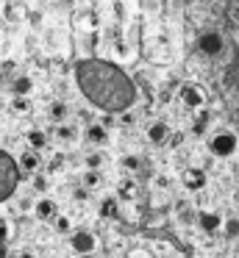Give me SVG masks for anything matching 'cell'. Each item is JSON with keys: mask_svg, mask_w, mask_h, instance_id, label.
I'll use <instances>...</instances> for the list:
<instances>
[{"mask_svg": "<svg viewBox=\"0 0 239 258\" xmlns=\"http://www.w3.org/2000/svg\"><path fill=\"white\" fill-rule=\"evenodd\" d=\"M75 81L81 86V92L86 95L89 103L109 114L128 111L136 100V86L133 81L122 73L117 64L100 61V58H86L78 64Z\"/></svg>", "mask_w": 239, "mask_h": 258, "instance_id": "1", "label": "cell"}, {"mask_svg": "<svg viewBox=\"0 0 239 258\" xmlns=\"http://www.w3.org/2000/svg\"><path fill=\"white\" fill-rule=\"evenodd\" d=\"M20 186V167L6 150H0V203H6Z\"/></svg>", "mask_w": 239, "mask_h": 258, "instance_id": "2", "label": "cell"}, {"mask_svg": "<svg viewBox=\"0 0 239 258\" xmlns=\"http://www.w3.org/2000/svg\"><path fill=\"white\" fill-rule=\"evenodd\" d=\"M211 153L220 158H228L236 153V134H231V131H225V134H217L214 139H211Z\"/></svg>", "mask_w": 239, "mask_h": 258, "instance_id": "3", "label": "cell"}, {"mask_svg": "<svg viewBox=\"0 0 239 258\" xmlns=\"http://www.w3.org/2000/svg\"><path fill=\"white\" fill-rule=\"evenodd\" d=\"M70 244L72 250L78 252V255H89V252H94V233H89V230H75V233L70 236Z\"/></svg>", "mask_w": 239, "mask_h": 258, "instance_id": "4", "label": "cell"}, {"mask_svg": "<svg viewBox=\"0 0 239 258\" xmlns=\"http://www.w3.org/2000/svg\"><path fill=\"white\" fill-rule=\"evenodd\" d=\"M206 186V172L200 167H189V169H183V189H189V191H198V189H203Z\"/></svg>", "mask_w": 239, "mask_h": 258, "instance_id": "5", "label": "cell"}, {"mask_svg": "<svg viewBox=\"0 0 239 258\" xmlns=\"http://www.w3.org/2000/svg\"><path fill=\"white\" fill-rule=\"evenodd\" d=\"M33 214H36V219H42V222H50V219L59 217V206H56V200L42 197V200L33 206Z\"/></svg>", "mask_w": 239, "mask_h": 258, "instance_id": "6", "label": "cell"}, {"mask_svg": "<svg viewBox=\"0 0 239 258\" xmlns=\"http://www.w3.org/2000/svg\"><path fill=\"white\" fill-rule=\"evenodd\" d=\"M222 45H225V39H222L220 34H214V31L200 36V50H203L206 56H217V53L222 50Z\"/></svg>", "mask_w": 239, "mask_h": 258, "instance_id": "7", "label": "cell"}, {"mask_svg": "<svg viewBox=\"0 0 239 258\" xmlns=\"http://www.w3.org/2000/svg\"><path fill=\"white\" fill-rule=\"evenodd\" d=\"M195 219H198V225H200V228L206 230V233H214V230H217V228H220V225H222L220 214H214V211H200V214H198V217H195Z\"/></svg>", "mask_w": 239, "mask_h": 258, "instance_id": "8", "label": "cell"}, {"mask_svg": "<svg viewBox=\"0 0 239 258\" xmlns=\"http://www.w3.org/2000/svg\"><path fill=\"white\" fill-rule=\"evenodd\" d=\"M167 136H170V128H167L164 122H153V125L148 128V139L153 142V145H161Z\"/></svg>", "mask_w": 239, "mask_h": 258, "instance_id": "9", "label": "cell"}, {"mask_svg": "<svg viewBox=\"0 0 239 258\" xmlns=\"http://www.w3.org/2000/svg\"><path fill=\"white\" fill-rule=\"evenodd\" d=\"M181 97H183V103H186V106H192V108H198L200 103H203V95H200L198 89H192V86H186V89L181 92Z\"/></svg>", "mask_w": 239, "mask_h": 258, "instance_id": "10", "label": "cell"}, {"mask_svg": "<svg viewBox=\"0 0 239 258\" xmlns=\"http://www.w3.org/2000/svg\"><path fill=\"white\" fill-rule=\"evenodd\" d=\"M17 167H22V169H28V172H33V169L39 167L36 153H22V156H20V164H17Z\"/></svg>", "mask_w": 239, "mask_h": 258, "instance_id": "11", "label": "cell"}, {"mask_svg": "<svg viewBox=\"0 0 239 258\" xmlns=\"http://www.w3.org/2000/svg\"><path fill=\"white\" fill-rule=\"evenodd\" d=\"M86 139L89 142H98V145H100V142H106V128H103V125H89V128H86Z\"/></svg>", "mask_w": 239, "mask_h": 258, "instance_id": "12", "label": "cell"}, {"mask_svg": "<svg viewBox=\"0 0 239 258\" xmlns=\"http://www.w3.org/2000/svg\"><path fill=\"white\" fill-rule=\"evenodd\" d=\"M31 89H33L31 78H17V81H14V92H17V95H20V97H25V95H28V92H31Z\"/></svg>", "mask_w": 239, "mask_h": 258, "instance_id": "13", "label": "cell"}, {"mask_svg": "<svg viewBox=\"0 0 239 258\" xmlns=\"http://www.w3.org/2000/svg\"><path fill=\"white\" fill-rule=\"evenodd\" d=\"M133 195H136V183H133V180H122L120 183V197L122 200H131Z\"/></svg>", "mask_w": 239, "mask_h": 258, "instance_id": "14", "label": "cell"}, {"mask_svg": "<svg viewBox=\"0 0 239 258\" xmlns=\"http://www.w3.org/2000/svg\"><path fill=\"white\" fill-rule=\"evenodd\" d=\"M28 145H31V147H36V150H39V147H44V145H47V139H44V134H42V131H31V134H28Z\"/></svg>", "mask_w": 239, "mask_h": 258, "instance_id": "15", "label": "cell"}, {"mask_svg": "<svg viewBox=\"0 0 239 258\" xmlns=\"http://www.w3.org/2000/svg\"><path fill=\"white\" fill-rule=\"evenodd\" d=\"M222 228H225V236L233 241V239H236V230H239V219H236V217L225 219V225H222Z\"/></svg>", "mask_w": 239, "mask_h": 258, "instance_id": "16", "label": "cell"}, {"mask_svg": "<svg viewBox=\"0 0 239 258\" xmlns=\"http://www.w3.org/2000/svg\"><path fill=\"white\" fill-rule=\"evenodd\" d=\"M100 183V175L98 169H86V175H83V189H92V186Z\"/></svg>", "mask_w": 239, "mask_h": 258, "instance_id": "17", "label": "cell"}, {"mask_svg": "<svg viewBox=\"0 0 239 258\" xmlns=\"http://www.w3.org/2000/svg\"><path fill=\"white\" fill-rule=\"evenodd\" d=\"M50 117L61 122V119L67 117V106H64V103H53V106H50Z\"/></svg>", "mask_w": 239, "mask_h": 258, "instance_id": "18", "label": "cell"}, {"mask_svg": "<svg viewBox=\"0 0 239 258\" xmlns=\"http://www.w3.org/2000/svg\"><path fill=\"white\" fill-rule=\"evenodd\" d=\"M128 258H156L150 250H145V247H133L131 252H128Z\"/></svg>", "mask_w": 239, "mask_h": 258, "instance_id": "19", "label": "cell"}, {"mask_svg": "<svg viewBox=\"0 0 239 258\" xmlns=\"http://www.w3.org/2000/svg\"><path fill=\"white\" fill-rule=\"evenodd\" d=\"M100 164H103V156H100V153H92V156H86V169H98Z\"/></svg>", "mask_w": 239, "mask_h": 258, "instance_id": "20", "label": "cell"}, {"mask_svg": "<svg viewBox=\"0 0 239 258\" xmlns=\"http://www.w3.org/2000/svg\"><path fill=\"white\" fill-rule=\"evenodd\" d=\"M178 219H181V222H192V219H195L192 208H189V206H181V208H178Z\"/></svg>", "mask_w": 239, "mask_h": 258, "instance_id": "21", "label": "cell"}, {"mask_svg": "<svg viewBox=\"0 0 239 258\" xmlns=\"http://www.w3.org/2000/svg\"><path fill=\"white\" fill-rule=\"evenodd\" d=\"M59 136H61V139H75V128H70V125H61V128H59Z\"/></svg>", "mask_w": 239, "mask_h": 258, "instance_id": "22", "label": "cell"}, {"mask_svg": "<svg viewBox=\"0 0 239 258\" xmlns=\"http://www.w3.org/2000/svg\"><path fill=\"white\" fill-rule=\"evenodd\" d=\"M56 228H59L61 233H67V230H70V219H67V217H56Z\"/></svg>", "mask_w": 239, "mask_h": 258, "instance_id": "23", "label": "cell"}, {"mask_svg": "<svg viewBox=\"0 0 239 258\" xmlns=\"http://www.w3.org/2000/svg\"><path fill=\"white\" fill-rule=\"evenodd\" d=\"M122 164H125L128 169H136L139 167V158L136 156H125V158H122Z\"/></svg>", "mask_w": 239, "mask_h": 258, "instance_id": "24", "label": "cell"}, {"mask_svg": "<svg viewBox=\"0 0 239 258\" xmlns=\"http://www.w3.org/2000/svg\"><path fill=\"white\" fill-rule=\"evenodd\" d=\"M14 111H28V100H25V97H17V100H14Z\"/></svg>", "mask_w": 239, "mask_h": 258, "instance_id": "25", "label": "cell"}, {"mask_svg": "<svg viewBox=\"0 0 239 258\" xmlns=\"http://www.w3.org/2000/svg\"><path fill=\"white\" fill-rule=\"evenodd\" d=\"M9 239V225H0V244Z\"/></svg>", "mask_w": 239, "mask_h": 258, "instance_id": "26", "label": "cell"}, {"mask_svg": "<svg viewBox=\"0 0 239 258\" xmlns=\"http://www.w3.org/2000/svg\"><path fill=\"white\" fill-rule=\"evenodd\" d=\"M111 208H114V203H106V206H103V217H109V214H114V211H111Z\"/></svg>", "mask_w": 239, "mask_h": 258, "instance_id": "27", "label": "cell"}, {"mask_svg": "<svg viewBox=\"0 0 239 258\" xmlns=\"http://www.w3.org/2000/svg\"><path fill=\"white\" fill-rule=\"evenodd\" d=\"M0 258H6V250H3V244H0Z\"/></svg>", "mask_w": 239, "mask_h": 258, "instance_id": "28", "label": "cell"}, {"mask_svg": "<svg viewBox=\"0 0 239 258\" xmlns=\"http://www.w3.org/2000/svg\"><path fill=\"white\" fill-rule=\"evenodd\" d=\"M22 258H33V255H22Z\"/></svg>", "mask_w": 239, "mask_h": 258, "instance_id": "29", "label": "cell"}]
</instances>
